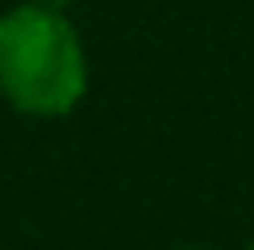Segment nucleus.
<instances>
[{"instance_id":"nucleus-1","label":"nucleus","mask_w":254,"mask_h":250,"mask_svg":"<svg viewBox=\"0 0 254 250\" xmlns=\"http://www.w3.org/2000/svg\"><path fill=\"white\" fill-rule=\"evenodd\" d=\"M88 92V55L59 8L0 13V96L25 117H67Z\"/></svg>"},{"instance_id":"nucleus-2","label":"nucleus","mask_w":254,"mask_h":250,"mask_svg":"<svg viewBox=\"0 0 254 250\" xmlns=\"http://www.w3.org/2000/svg\"><path fill=\"white\" fill-rule=\"evenodd\" d=\"M34 4H42V8H59V13H63V8H67L71 0H34Z\"/></svg>"},{"instance_id":"nucleus-3","label":"nucleus","mask_w":254,"mask_h":250,"mask_svg":"<svg viewBox=\"0 0 254 250\" xmlns=\"http://www.w3.org/2000/svg\"><path fill=\"white\" fill-rule=\"evenodd\" d=\"M250 250H254V246H250Z\"/></svg>"}]
</instances>
